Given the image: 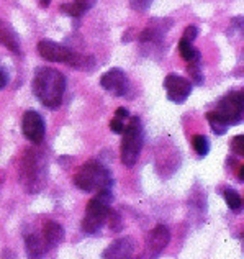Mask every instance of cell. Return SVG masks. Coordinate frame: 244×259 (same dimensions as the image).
<instances>
[{
	"label": "cell",
	"mask_w": 244,
	"mask_h": 259,
	"mask_svg": "<svg viewBox=\"0 0 244 259\" xmlns=\"http://www.w3.org/2000/svg\"><path fill=\"white\" fill-rule=\"evenodd\" d=\"M2 259H18L17 254L13 253L12 249H4V254H2Z\"/></svg>",
	"instance_id": "obj_31"
},
{
	"label": "cell",
	"mask_w": 244,
	"mask_h": 259,
	"mask_svg": "<svg viewBox=\"0 0 244 259\" xmlns=\"http://www.w3.org/2000/svg\"><path fill=\"white\" fill-rule=\"evenodd\" d=\"M7 84H9V74H7L5 69H2V67H0V91H2V89H5Z\"/></svg>",
	"instance_id": "obj_28"
},
{
	"label": "cell",
	"mask_w": 244,
	"mask_h": 259,
	"mask_svg": "<svg viewBox=\"0 0 244 259\" xmlns=\"http://www.w3.org/2000/svg\"><path fill=\"white\" fill-rule=\"evenodd\" d=\"M100 85L117 97H125L130 91V80H128L125 71H121L120 67H113V69L107 71L100 77Z\"/></svg>",
	"instance_id": "obj_10"
},
{
	"label": "cell",
	"mask_w": 244,
	"mask_h": 259,
	"mask_svg": "<svg viewBox=\"0 0 244 259\" xmlns=\"http://www.w3.org/2000/svg\"><path fill=\"white\" fill-rule=\"evenodd\" d=\"M25 248H26V254L28 259H43L46 248L44 243L39 240L36 235H28L25 238Z\"/></svg>",
	"instance_id": "obj_16"
},
{
	"label": "cell",
	"mask_w": 244,
	"mask_h": 259,
	"mask_svg": "<svg viewBox=\"0 0 244 259\" xmlns=\"http://www.w3.org/2000/svg\"><path fill=\"white\" fill-rule=\"evenodd\" d=\"M242 141H244V138H242V135H236L234 138H233V141H231V148H233V151L236 153V154H244V145H242Z\"/></svg>",
	"instance_id": "obj_26"
},
{
	"label": "cell",
	"mask_w": 244,
	"mask_h": 259,
	"mask_svg": "<svg viewBox=\"0 0 244 259\" xmlns=\"http://www.w3.org/2000/svg\"><path fill=\"white\" fill-rule=\"evenodd\" d=\"M171 26H172V20L154 18L149 22L146 28L139 33V41L141 43H161Z\"/></svg>",
	"instance_id": "obj_12"
},
{
	"label": "cell",
	"mask_w": 244,
	"mask_h": 259,
	"mask_svg": "<svg viewBox=\"0 0 244 259\" xmlns=\"http://www.w3.org/2000/svg\"><path fill=\"white\" fill-rule=\"evenodd\" d=\"M0 45H4L7 50L15 54H22V41L18 33L13 30V26L4 20H0Z\"/></svg>",
	"instance_id": "obj_15"
},
{
	"label": "cell",
	"mask_w": 244,
	"mask_h": 259,
	"mask_svg": "<svg viewBox=\"0 0 244 259\" xmlns=\"http://www.w3.org/2000/svg\"><path fill=\"white\" fill-rule=\"evenodd\" d=\"M207 118H208V123H210V128L213 130V133L215 135H225L226 133V130L228 126L223 123V121L216 117V115L213 112H208L207 113Z\"/></svg>",
	"instance_id": "obj_21"
},
{
	"label": "cell",
	"mask_w": 244,
	"mask_h": 259,
	"mask_svg": "<svg viewBox=\"0 0 244 259\" xmlns=\"http://www.w3.org/2000/svg\"><path fill=\"white\" fill-rule=\"evenodd\" d=\"M134 253V240L131 236L120 238L115 240L112 244H108L105 251L102 253L104 259H131Z\"/></svg>",
	"instance_id": "obj_13"
},
{
	"label": "cell",
	"mask_w": 244,
	"mask_h": 259,
	"mask_svg": "<svg viewBox=\"0 0 244 259\" xmlns=\"http://www.w3.org/2000/svg\"><path fill=\"white\" fill-rule=\"evenodd\" d=\"M108 218H110V230L115 231V233H118L123 228V223H121V217L118 212H115V210H110V213H108Z\"/></svg>",
	"instance_id": "obj_23"
},
{
	"label": "cell",
	"mask_w": 244,
	"mask_h": 259,
	"mask_svg": "<svg viewBox=\"0 0 244 259\" xmlns=\"http://www.w3.org/2000/svg\"><path fill=\"white\" fill-rule=\"evenodd\" d=\"M123 140H121V149H120V158L123 166L131 167L136 164V161L143 149V141H144V133L141 121L138 117H133L131 121L125 126L123 130Z\"/></svg>",
	"instance_id": "obj_4"
},
{
	"label": "cell",
	"mask_w": 244,
	"mask_h": 259,
	"mask_svg": "<svg viewBox=\"0 0 244 259\" xmlns=\"http://www.w3.org/2000/svg\"><path fill=\"white\" fill-rule=\"evenodd\" d=\"M179 53H180V56L187 61V64L197 63V61H200V58H202L200 51L197 50V48H193L192 43L185 41V39H180L179 41Z\"/></svg>",
	"instance_id": "obj_17"
},
{
	"label": "cell",
	"mask_w": 244,
	"mask_h": 259,
	"mask_svg": "<svg viewBox=\"0 0 244 259\" xmlns=\"http://www.w3.org/2000/svg\"><path fill=\"white\" fill-rule=\"evenodd\" d=\"M193 143V149L195 153L200 156V158H205V156L210 153V140L205 135H195L192 138Z\"/></svg>",
	"instance_id": "obj_18"
},
{
	"label": "cell",
	"mask_w": 244,
	"mask_h": 259,
	"mask_svg": "<svg viewBox=\"0 0 244 259\" xmlns=\"http://www.w3.org/2000/svg\"><path fill=\"white\" fill-rule=\"evenodd\" d=\"M41 5L43 7H48L50 5V0H41Z\"/></svg>",
	"instance_id": "obj_33"
},
{
	"label": "cell",
	"mask_w": 244,
	"mask_h": 259,
	"mask_svg": "<svg viewBox=\"0 0 244 259\" xmlns=\"http://www.w3.org/2000/svg\"><path fill=\"white\" fill-rule=\"evenodd\" d=\"M169 243H171V231H169L166 225H158V227L149 231L146 238L144 259H158Z\"/></svg>",
	"instance_id": "obj_8"
},
{
	"label": "cell",
	"mask_w": 244,
	"mask_h": 259,
	"mask_svg": "<svg viewBox=\"0 0 244 259\" xmlns=\"http://www.w3.org/2000/svg\"><path fill=\"white\" fill-rule=\"evenodd\" d=\"M74 2H77V4H80L82 7H85L87 10H90L92 7L97 4V0H74Z\"/></svg>",
	"instance_id": "obj_29"
},
{
	"label": "cell",
	"mask_w": 244,
	"mask_h": 259,
	"mask_svg": "<svg viewBox=\"0 0 244 259\" xmlns=\"http://www.w3.org/2000/svg\"><path fill=\"white\" fill-rule=\"evenodd\" d=\"M223 197H225L226 205L231 208V210H239L241 208V205H242L241 195L236 192L234 189H226L225 194H223Z\"/></svg>",
	"instance_id": "obj_20"
},
{
	"label": "cell",
	"mask_w": 244,
	"mask_h": 259,
	"mask_svg": "<svg viewBox=\"0 0 244 259\" xmlns=\"http://www.w3.org/2000/svg\"><path fill=\"white\" fill-rule=\"evenodd\" d=\"M164 89L169 100L174 104H184L192 92V82L179 74H169L164 79Z\"/></svg>",
	"instance_id": "obj_9"
},
{
	"label": "cell",
	"mask_w": 244,
	"mask_h": 259,
	"mask_svg": "<svg viewBox=\"0 0 244 259\" xmlns=\"http://www.w3.org/2000/svg\"><path fill=\"white\" fill-rule=\"evenodd\" d=\"M38 53H39V56L46 61H50V63H63L69 66L76 51L61 43L53 41V39H41V41L38 43Z\"/></svg>",
	"instance_id": "obj_7"
},
{
	"label": "cell",
	"mask_w": 244,
	"mask_h": 259,
	"mask_svg": "<svg viewBox=\"0 0 244 259\" xmlns=\"http://www.w3.org/2000/svg\"><path fill=\"white\" fill-rule=\"evenodd\" d=\"M74 184L82 192H100V190L113 187L112 172L99 161H89L80 166L77 174L74 176Z\"/></svg>",
	"instance_id": "obj_2"
},
{
	"label": "cell",
	"mask_w": 244,
	"mask_h": 259,
	"mask_svg": "<svg viewBox=\"0 0 244 259\" xmlns=\"http://www.w3.org/2000/svg\"><path fill=\"white\" fill-rule=\"evenodd\" d=\"M113 200L112 189L100 190L93 199L87 203L85 217L82 220V231L87 235H97L107 222L110 213V203Z\"/></svg>",
	"instance_id": "obj_3"
},
{
	"label": "cell",
	"mask_w": 244,
	"mask_h": 259,
	"mask_svg": "<svg viewBox=\"0 0 244 259\" xmlns=\"http://www.w3.org/2000/svg\"><path fill=\"white\" fill-rule=\"evenodd\" d=\"M239 181H244V167L239 169Z\"/></svg>",
	"instance_id": "obj_32"
},
{
	"label": "cell",
	"mask_w": 244,
	"mask_h": 259,
	"mask_svg": "<svg viewBox=\"0 0 244 259\" xmlns=\"http://www.w3.org/2000/svg\"><path fill=\"white\" fill-rule=\"evenodd\" d=\"M154 0H131L130 5L134 12H139V13H144L149 10V7L153 5Z\"/></svg>",
	"instance_id": "obj_24"
},
{
	"label": "cell",
	"mask_w": 244,
	"mask_h": 259,
	"mask_svg": "<svg viewBox=\"0 0 244 259\" xmlns=\"http://www.w3.org/2000/svg\"><path fill=\"white\" fill-rule=\"evenodd\" d=\"M126 117H130V112H128L125 107H120L118 110H117V118L123 120V118H126Z\"/></svg>",
	"instance_id": "obj_30"
},
{
	"label": "cell",
	"mask_w": 244,
	"mask_h": 259,
	"mask_svg": "<svg viewBox=\"0 0 244 259\" xmlns=\"http://www.w3.org/2000/svg\"><path fill=\"white\" fill-rule=\"evenodd\" d=\"M187 71L192 76V80H193L195 84L200 85L203 82V74H202V69H200V61H197V63H188Z\"/></svg>",
	"instance_id": "obj_22"
},
{
	"label": "cell",
	"mask_w": 244,
	"mask_h": 259,
	"mask_svg": "<svg viewBox=\"0 0 244 259\" xmlns=\"http://www.w3.org/2000/svg\"><path fill=\"white\" fill-rule=\"evenodd\" d=\"M125 123H123V120H120V118H113L112 121H110V130L113 133H118V135H121L123 133V130H125Z\"/></svg>",
	"instance_id": "obj_27"
},
{
	"label": "cell",
	"mask_w": 244,
	"mask_h": 259,
	"mask_svg": "<svg viewBox=\"0 0 244 259\" xmlns=\"http://www.w3.org/2000/svg\"><path fill=\"white\" fill-rule=\"evenodd\" d=\"M59 10L61 12H64L67 13L69 17H74V18H79V17H82L85 12H89L85 9V7H82L80 4L77 2H67V4H63L59 7Z\"/></svg>",
	"instance_id": "obj_19"
},
{
	"label": "cell",
	"mask_w": 244,
	"mask_h": 259,
	"mask_svg": "<svg viewBox=\"0 0 244 259\" xmlns=\"http://www.w3.org/2000/svg\"><path fill=\"white\" fill-rule=\"evenodd\" d=\"M213 113L218 117L228 128L241 123L242 120V94L241 92H229L220 102Z\"/></svg>",
	"instance_id": "obj_6"
},
{
	"label": "cell",
	"mask_w": 244,
	"mask_h": 259,
	"mask_svg": "<svg viewBox=\"0 0 244 259\" xmlns=\"http://www.w3.org/2000/svg\"><path fill=\"white\" fill-rule=\"evenodd\" d=\"M197 36H199V28L193 26V25H190V26H187V28H185L182 39H185V41H188V43H193L197 39Z\"/></svg>",
	"instance_id": "obj_25"
},
{
	"label": "cell",
	"mask_w": 244,
	"mask_h": 259,
	"mask_svg": "<svg viewBox=\"0 0 244 259\" xmlns=\"http://www.w3.org/2000/svg\"><path fill=\"white\" fill-rule=\"evenodd\" d=\"M22 181L28 192H39L46 181V161L41 153L31 149L22 162Z\"/></svg>",
	"instance_id": "obj_5"
},
{
	"label": "cell",
	"mask_w": 244,
	"mask_h": 259,
	"mask_svg": "<svg viewBox=\"0 0 244 259\" xmlns=\"http://www.w3.org/2000/svg\"><path fill=\"white\" fill-rule=\"evenodd\" d=\"M33 94L46 108H58L66 92V76L54 67H38L31 80Z\"/></svg>",
	"instance_id": "obj_1"
},
{
	"label": "cell",
	"mask_w": 244,
	"mask_h": 259,
	"mask_svg": "<svg viewBox=\"0 0 244 259\" xmlns=\"http://www.w3.org/2000/svg\"><path fill=\"white\" fill-rule=\"evenodd\" d=\"M22 132L26 136V140L31 141L33 145H39L44 140L46 133V125L41 115L35 110L25 112L22 120Z\"/></svg>",
	"instance_id": "obj_11"
},
{
	"label": "cell",
	"mask_w": 244,
	"mask_h": 259,
	"mask_svg": "<svg viewBox=\"0 0 244 259\" xmlns=\"http://www.w3.org/2000/svg\"><path fill=\"white\" fill-rule=\"evenodd\" d=\"M66 236V231L63 228V225L58 223V222H46L44 223V228H43V243H44V248L46 251L48 249H54L56 246H59L63 243Z\"/></svg>",
	"instance_id": "obj_14"
}]
</instances>
